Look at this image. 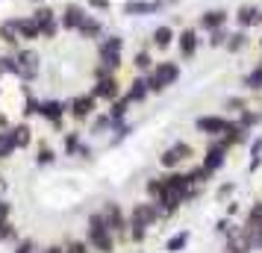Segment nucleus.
Wrapping results in <instances>:
<instances>
[{
    "label": "nucleus",
    "mask_w": 262,
    "mask_h": 253,
    "mask_svg": "<svg viewBox=\"0 0 262 253\" xmlns=\"http://www.w3.org/2000/svg\"><path fill=\"white\" fill-rule=\"evenodd\" d=\"M85 236H89V247H92V250H97V253H112L115 250V233L106 227L103 212H95V215L89 218Z\"/></svg>",
    "instance_id": "1"
},
{
    "label": "nucleus",
    "mask_w": 262,
    "mask_h": 253,
    "mask_svg": "<svg viewBox=\"0 0 262 253\" xmlns=\"http://www.w3.org/2000/svg\"><path fill=\"white\" fill-rule=\"evenodd\" d=\"M121 50H124V38H121V36H103L100 41H97V62L118 74L121 62H124Z\"/></svg>",
    "instance_id": "2"
},
{
    "label": "nucleus",
    "mask_w": 262,
    "mask_h": 253,
    "mask_svg": "<svg viewBox=\"0 0 262 253\" xmlns=\"http://www.w3.org/2000/svg\"><path fill=\"white\" fill-rule=\"evenodd\" d=\"M33 18H36L38 30H41V38L50 41V38H56L62 33V24H59V12L50 6V3H38L36 9H33Z\"/></svg>",
    "instance_id": "3"
},
{
    "label": "nucleus",
    "mask_w": 262,
    "mask_h": 253,
    "mask_svg": "<svg viewBox=\"0 0 262 253\" xmlns=\"http://www.w3.org/2000/svg\"><path fill=\"white\" fill-rule=\"evenodd\" d=\"M227 153H230V145H227L224 139H212L209 147H206V153H203V159H201V165L215 174V171H221L227 165Z\"/></svg>",
    "instance_id": "4"
},
{
    "label": "nucleus",
    "mask_w": 262,
    "mask_h": 253,
    "mask_svg": "<svg viewBox=\"0 0 262 253\" xmlns=\"http://www.w3.org/2000/svg\"><path fill=\"white\" fill-rule=\"evenodd\" d=\"M97 103H100V100H97L92 91L77 95V97H71V103H68V115H71L74 121H89V118H95Z\"/></svg>",
    "instance_id": "5"
},
{
    "label": "nucleus",
    "mask_w": 262,
    "mask_h": 253,
    "mask_svg": "<svg viewBox=\"0 0 262 253\" xmlns=\"http://www.w3.org/2000/svg\"><path fill=\"white\" fill-rule=\"evenodd\" d=\"M127 218H130V224H139V227H154L156 221L162 218V212H159V206L154 200H142V203L133 206Z\"/></svg>",
    "instance_id": "6"
},
{
    "label": "nucleus",
    "mask_w": 262,
    "mask_h": 253,
    "mask_svg": "<svg viewBox=\"0 0 262 253\" xmlns=\"http://www.w3.org/2000/svg\"><path fill=\"white\" fill-rule=\"evenodd\" d=\"M191 145H186V142H177V145H171L168 150H162V156H159V165L165 171H177L186 159H191Z\"/></svg>",
    "instance_id": "7"
},
{
    "label": "nucleus",
    "mask_w": 262,
    "mask_h": 253,
    "mask_svg": "<svg viewBox=\"0 0 262 253\" xmlns=\"http://www.w3.org/2000/svg\"><path fill=\"white\" fill-rule=\"evenodd\" d=\"M177 48H180V59L189 62L198 56V48H201V36H198V27H183L177 33Z\"/></svg>",
    "instance_id": "8"
},
{
    "label": "nucleus",
    "mask_w": 262,
    "mask_h": 253,
    "mask_svg": "<svg viewBox=\"0 0 262 253\" xmlns=\"http://www.w3.org/2000/svg\"><path fill=\"white\" fill-rule=\"evenodd\" d=\"M92 95H95L97 100H103V103H112V100H118V97L124 95L118 74H115V77H106V80H95V83H92Z\"/></svg>",
    "instance_id": "9"
},
{
    "label": "nucleus",
    "mask_w": 262,
    "mask_h": 253,
    "mask_svg": "<svg viewBox=\"0 0 262 253\" xmlns=\"http://www.w3.org/2000/svg\"><path fill=\"white\" fill-rule=\"evenodd\" d=\"M227 127H230V118H224V115H201L194 121V130L209 135V139H221Z\"/></svg>",
    "instance_id": "10"
},
{
    "label": "nucleus",
    "mask_w": 262,
    "mask_h": 253,
    "mask_svg": "<svg viewBox=\"0 0 262 253\" xmlns=\"http://www.w3.org/2000/svg\"><path fill=\"white\" fill-rule=\"evenodd\" d=\"M103 221H106V227L112 229L115 236H121V233H127V229H130V218L124 215V209H121L115 200L103 203Z\"/></svg>",
    "instance_id": "11"
},
{
    "label": "nucleus",
    "mask_w": 262,
    "mask_h": 253,
    "mask_svg": "<svg viewBox=\"0 0 262 253\" xmlns=\"http://www.w3.org/2000/svg\"><path fill=\"white\" fill-rule=\"evenodd\" d=\"M85 6H80V3H65L62 6V12H59V24L65 33H77L80 30V24L85 21Z\"/></svg>",
    "instance_id": "12"
},
{
    "label": "nucleus",
    "mask_w": 262,
    "mask_h": 253,
    "mask_svg": "<svg viewBox=\"0 0 262 253\" xmlns=\"http://www.w3.org/2000/svg\"><path fill=\"white\" fill-rule=\"evenodd\" d=\"M68 115V103L62 100H41L38 103V118H45L48 124H53V130L62 127V118Z\"/></svg>",
    "instance_id": "13"
},
{
    "label": "nucleus",
    "mask_w": 262,
    "mask_h": 253,
    "mask_svg": "<svg viewBox=\"0 0 262 253\" xmlns=\"http://www.w3.org/2000/svg\"><path fill=\"white\" fill-rule=\"evenodd\" d=\"M227 21H230V12H227V9H203V12L198 15V30L212 33L218 27H227Z\"/></svg>",
    "instance_id": "14"
},
{
    "label": "nucleus",
    "mask_w": 262,
    "mask_h": 253,
    "mask_svg": "<svg viewBox=\"0 0 262 253\" xmlns=\"http://www.w3.org/2000/svg\"><path fill=\"white\" fill-rule=\"evenodd\" d=\"M162 6H165V0H127L121 6V12L136 18V15H156Z\"/></svg>",
    "instance_id": "15"
},
{
    "label": "nucleus",
    "mask_w": 262,
    "mask_h": 253,
    "mask_svg": "<svg viewBox=\"0 0 262 253\" xmlns=\"http://www.w3.org/2000/svg\"><path fill=\"white\" fill-rule=\"evenodd\" d=\"M259 9L262 6H256V3H242L236 9V15H233V21H236L238 30H250V27L259 24Z\"/></svg>",
    "instance_id": "16"
},
{
    "label": "nucleus",
    "mask_w": 262,
    "mask_h": 253,
    "mask_svg": "<svg viewBox=\"0 0 262 253\" xmlns=\"http://www.w3.org/2000/svg\"><path fill=\"white\" fill-rule=\"evenodd\" d=\"M154 74L159 77V83L165 85V88H171V85L180 80V62H174V59L156 62V65H154Z\"/></svg>",
    "instance_id": "17"
},
{
    "label": "nucleus",
    "mask_w": 262,
    "mask_h": 253,
    "mask_svg": "<svg viewBox=\"0 0 262 253\" xmlns=\"http://www.w3.org/2000/svg\"><path fill=\"white\" fill-rule=\"evenodd\" d=\"M77 36L83 38V41H100L103 38V21L97 15H85V21L80 24Z\"/></svg>",
    "instance_id": "18"
},
{
    "label": "nucleus",
    "mask_w": 262,
    "mask_h": 253,
    "mask_svg": "<svg viewBox=\"0 0 262 253\" xmlns=\"http://www.w3.org/2000/svg\"><path fill=\"white\" fill-rule=\"evenodd\" d=\"M21 33H18V27H15V18H6V21H0V44H6L9 50H18L21 48Z\"/></svg>",
    "instance_id": "19"
},
{
    "label": "nucleus",
    "mask_w": 262,
    "mask_h": 253,
    "mask_svg": "<svg viewBox=\"0 0 262 253\" xmlns=\"http://www.w3.org/2000/svg\"><path fill=\"white\" fill-rule=\"evenodd\" d=\"M15 27H18V33H21L24 41H38V38H41V30H38L33 15H18V18H15Z\"/></svg>",
    "instance_id": "20"
},
{
    "label": "nucleus",
    "mask_w": 262,
    "mask_h": 253,
    "mask_svg": "<svg viewBox=\"0 0 262 253\" xmlns=\"http://www.w3.org/2000/svg\"><path fill=\"white\" fill-rule=\"evenodd\" d=\"M174 41H177V33H174V27H168V24L156 27L154 33H150V44H154L156 50H168Z\"/></svg>",
    "instance_id": "21"
},
{
    "label": "nucleus",
    "mask_w": 262,
    "mask_h": 253,
    "mask_svg": "<svg viewBox=\"0 0 262 253\" xmlns=\"http://www.w3.org/2000/svg\"><path fill=\"white\" fill-rule=\"evenodd\" d=\"M147 95H150V88H147V80H144V77L130 80V85L124 88V97H127L130 103H144V100H147Z\"/></svg>",
    "instance_id": "22"
},
{
    "label": "nucleus",
    "mask_w": 262,
    "mask_h": 253,
    "mask_svg": "<svg viewBox=\"0 0 262 253\" xmlns=\"http://www.w3.org/2000/svg\"><path fill=\"white\" fill-rule=\"evenodd\" d=\"M242 236L248 239L250 250H262V227L256 224V221H250V218H245V224H242Z\"/></svg>",
    "instance_id": "23"
},
{
    "label": "nucleus",
    "mask_w": 262,
    "mask_h": 253,
    "mask_svg": "<svg viewBox=\"0 0 262 253\" xmlns=\"http://www.w3.org/2000/svg\"><path fill=\"white\" fill-rule=\"evenodd\" d=\"M133 103L130 100H127V97L121 95L118 100H112V103H109V118H112V130H115V127H121V124H124V118H127V109H130Z\"/></svg>",
    "instance_id": "24"
},
{
    "label": "nucleus",
    "mask_w": 262,
    "mask_h": 253,
    "mask_svg": "<svg viewBox=\"0 0 262 253\" xmlns=\"http://www.w3.org/2000/svg\"><path fill=\"white\" fill-rule=\"evenodd\" d=\"M248 135H250V130H245L238 121H230V127L224 130V135H221V139H224L230 147H236V145H245V142H248Z\"/></svg>",
    "instance_id": "25"
},
{
    "label": "nucleus",
    "mask_w": 262,
    "mask_h": 253,
    "mask_svg": "<svg viewBox=\"0 0 262 253\" xmlns=\"http://www.w3.org/2000/svg\"><path fill=\"white\" fill-rule=\"evenodd\" d=\"M12 53L18 56L21 68H33V71H38V65H41V56H38L33 48H18V50H12Z\"/></svg>",
    "instance_id": "26"
},
{
    "label": "nucleus",
    "mask_w": 262,
    "mask_h": 253,
    "mask_svg": "<svg viewBox=\"0 0 262 253\" xmlns=\"http://www.w3.org/2000/svg\"><path fill=\"white\" fill-rule=\"evenodd\" d=\"M250 44V36H248V30H236V33H230V38H227V44L224 48L230 50V53H242V50Z\"/></svg>",
    "instance_id": "27"
},
{
    "label": "nucleus",
    "mask_w": 262,
    "mask_h": 253,
    "mask_svg": "<svg viewBox=\"0 0 262 253\" xmlns=\"http://www.w3.org/2000/svg\"><path fill=\"white\" fill-rule=\"evenodd\" d=\"M9 130H12V135H15V145L21 147V150L33 145V130H30V124H12Z\"/></svg>",
    "instance_id": "28"
},
{
    "label": "nucleus",
    "mask_w": 262,
    "mask_h": 253,
    "mask_svg": "<svg viewBox=\"0 0 262 253\" xmlns=\"http://www.w3.org/2000/svg\"><path fill=\"white\" fill-rule=\"evenodd\" d=\"M154 56H150V50H136L133 53V68L139 74H147V71H154Z\"/></svg>",
    "instance_id": "29"
},
{
    "label": "nucleus",
    "mask_w": 262,
    "mask_h": 253,
    "mask_svg": "<svg viewBox=\"0 0 262 253\" xmlns=\"http://www.w3.org/2000/svg\"><path fill=\"white\" fill-rule=\"evenodd\" d=\"M227 253H250V244H248V239L242 236V229H236V233L227 236Z\"/></svg>",
    "instance_id": "30"
},
{
    "label": "nucleus",
    "mask_w": 262,
    "mask_h": 253,
    "mask_svg": "<svg viewBox=\"0 0 262 253\" xmlns=\"http://www.w3.org/2000/svg\"><path fill=\"white\" fill-rule=\"evenodd\" d=\"M0 74H9V77H18L21 74V62H18V56H15L12 50L0 56Z\"/></svg>",
    "instance_id": "31"
},
{
    "label": "nucleus",
    "mask_w": 262,
    "mask_h": 253,
    "mask_svg": "<svg viewBox=\"0 0 262 253\" xmlns=\"http://www.w3.org/2000/svg\"><path fill=\"white\" fill-rule=\"evenodd\" d=\"M242 85H245L248 91H262V65L259 62H256V68H250V71L245 74Z\"/></svg>",
    "instance_id": "32"
},
{
    "label": "nucleus",
    "mask_w": 262,
    "mask_h": 253,
    "mask_svg": "<svg viewBox=\"0 0 262 253\" xmlns=\"http://www.w3.org/2000/svg\"><path fill=\"white\" fill-rule=\"evenodd\" d=\"M189 239H191L189 229H180V233H174V236L165 241V250H168V253H180L186 244H189Z\"/></svg>",
    "instance_id": "33"
},
{
    "label": "nucleus",
    "mask_w": 262,
    "mask_h": 253,
    "mask_svg": "<svg viewBox=\"0 0 262 253\" xmlns=\"http://www.w3.org/2000/svg\"><path fill=\"white\" fill-rule=\"evenodd\" d=\"M15 150H18V145H15L12 130H0V159H9Z\"/></svg>",
    "instance_id": "34"
},
{
    "label": "nucleus",
    "mask_w": 262,
    "mask_h": 253,
    "mask_svg": "<svg viewBox=\"0 0 262 253\" xmlns=\"http://www.w3.org/2000/svg\"><path fill=\"white\" fill-rule=\"evenodd\" d=\"M238 124H242V127H245V130H253V127H256V124H259V121H262V115H259V112H256V109H242V112H238Z\"/></svg>",
    "instance_id": "35"
},
{
    "label": "nucleus",
    "mask_w": 262,
    "mask_h": 253,
    "mask_svg": "<svg viewBox=\"0 0 262 253\" xmlns=\"http://www.w3.org/2000/svg\"><path fill=\"white\" fill-rule=\"evenodd\" d=\"M80 147H83L80 130H71V133H65V153H68V156H77V153H80Z\"/></svg>",
    "instance_id": "36"
},
{
    "label": "nucleus",
    "mask_w": 262,
    "mask_h": 253,
    "mask_svg": "<svg viewBox=\"0 0 262 253\" xmlns=\"http://www.w3.org/2000/svg\"><path fill=\"white\" fill-rule=\"evenodd\" d=\"M262 165V139H256V142H250V162H248V171L253 174V171Z\"/></svg>",
    "instance_id": "37"
},
{
    "label": "nucleus",
    "mask_w": 262,
    "mask_h": 253,
    "mask_svg": "<svg viewBox=\"0 0 262 253\" xmlns=\"http://www.w3.org/2000/svg\"><path fill=\"white\" fill-rule=\"evenodd\" d=\"M227 38H230V30H227V27H218V30H212V33H209V38H206V41H209V48H224Z\"/></svg>",
    "instance_id": "38"
},
{
    "label": "nucleus",
    "mask_w": 262,
    "mask_h": 253,
    "mask_svg": "<svg viewBox=\"0 0 262 253\" xmlns=\"http://www.w3.org/2000/svg\"><path fill=\"white\" fill-rule=\"evenodd\" d=\"M189 177H191V182H194V186H206V182L212 180V171H206L203 165H198V168L189 171Z\"/></svg>",
    "instance_id": "39"
},
{
    "label": "nucleus",
    "mask_w": 262,
    "mask_h": 253,
    "mask_svg": "<svg viewBox=\"0 0 262 253\" xmlns=\"http://www.w3.org/2000/svg\"><path fill=\"white\" fill-rule=\"evenodd\" d=\"M56 162V150L48 145H41L38 147V156H36V165H53Z\"/></svg>",
    "instance_id": "40"
},
{
    "label": "nucleus",
    "mask_w": 262,
    "mask_h": 253,
    "mask_svg": "<svg viewBox=\"0 0 262 253\" xmlns=\"http://www.w3.org/2000/svg\"><path fill=\"white\" fill-rule=\"evenodd\" d=\"M144 192H147L150 200H156V194L162 192V177H150V180L144 182Z\"/></svg>",
    "instance_id": "41"
},
{
    "label": "nucleus",
    "mask_w": 262,
    "mask_h": 253,
    "mask_svg": "<svg viewBox=\"0 0 262 253\" xmlns=\"http://www.w3.org/2000/svg\"><path fill=\"white\" fill-rule=\"evenodd\" d=\"M92 130H95V133L112 130V118H109V112H106V115H97V112H95V124H92Z\"/></svg>",
    "instance_id": "42"
},
{
    "label": "nucleus",
    "mask_w": 262,
    "mask_h": 253,
    "mask_svg": "<svg viewBox=\"0 0 262 253\" xmlns=\"http://www.w3.org/2000/svg\"><path fill=\"white\" fill-rule=\"evenodd\" d=\"M144 80H147V88H150V95H162V91H165V85L159 83V77H156L154 71L144 74Z\"/></svg>",
    "instance_id": "43"
},
{
    "label": "nucleus",
    "mask_w": 262,
    "mask_h": 253,
    "mask_svg": "<svg viewBox=\"0 0 262 253\" xmlns=\"http://www.w3.org/2000/svg\"><path fill=\"white\" fill-rule=\"evenodd\" d=\"M65 253H89V241H77V239H71L68 244H65Z\"/></svg>",
    "instance_id": "44"
},
{
    "label": "nucleus",
    "mask_w": 262,
    "mask_h": 253,
    "mask_svg": "<svg viewBox=\"0 0 262 253\" xmlns=\"http://www.w3.org/2000/svg\"><path fill=\"white\" fill-rule=\"evenodd\" d=\"M130 130H133L130 124H121V127H115V130H112V133H115V135H112V145H118V142H124V139L130 135Z\"/></svg>",
    "instance_id": "45"
},
{
    "label": "nucleus",
    "mask_w": 262,
    "mask_h": 253,
    "mask_svg": "<svg viewBox=\"0 0 262 253\" xmlns=\"http://www.w3.org/2000/svg\"><path fill=\"white\" fill-rule=\"evenodd\" d=\"M9 239H15L12 221H0V241H9Z\"/></svg>",
    "instance_id": "46"
},
{
    "label": "nucleus",
    "mask_w": 262,
    "mask_h": 253,
    "mask_svg": "<svg viewBox=\"0 0 262 253\" xmlns=\"http://www.w3.org/2000/svg\"><path fill=\"white\" fill-rule=\"evenodd\" d=\"M227 109H230V112H242V109H248V100H245V97H230V100H227Z\"/></svg>",
    "instance_id": "47"
},
{
    "label": "nucleus",
    "mask_w": 262,
    "mask_h": 253,
    "mask_svg": "<svg viewBox=\"0 0 262 253\" xmlns=\"http://www.w3.org/2000/svg\"><path fill=\"white\" fill-rule=\"evenodd\" d=\"M92 77H95V80H106V77H115V71L97 62V65H95V71H92Z\"/></svg>",
    "instance_id": "48"
},
{
    "label": "nucleus",
    "mask_w": 262,
    "mask_h": 253,
    "mask_svg": "<svg viewBox=\"0 0 262 253\" xmlns=\"http://www.w3.org/2000/svg\"><path fill=\"white\" fill-rule=\"evenodd\" d=\"M15 253H36V241L33 239H21L15 244Z\"/></svg>",
    "instance_id": "49"
},
{
    "label": "nucleus",
    "mask_w": 262,
    "mask_h": 253,
    "mask_svg": "<svg viewBox=\"0 0 262 253\" xmlns=\"http://www.w3.org/2000/svg\"><path fill=\"white\" fill-rule=\"evenodd\" d=\"M89 9H95V12H109V9H112V0H89Z\"/></svg>",
    "instance_id": "50"
},
{
    "label": "nucleus",
    "mask_w": 262,
    "mask_h": 253,
    "mask_svg": "<svg viewBox=\"0 0 262 253\" xmlns=\"http://www.w3.org/2000/svg\"><path fill=\"white\" fill-rule=\"evenodd\" d=\"M248 218H250V221H256V224H259V227H262V200H256V203L250 206Z\"/></svg>",
    "instance_id": "51"
},
{
    "label": "nucleus",
    "mask_w": 262,
    "mask_h": 253,
    "mask_svg": "<svg viewBox=\"0 0 262 253\" xmlns=\"http://www.w3.org/2000/svg\"><path fill=\"white\" fill-rule=\"evenodd\" d=\"M233 189H236V186H233V182H224V186H221V189H218V192H215V197H218V200H227V197H230V194H233Z\"/></svg>",
    "instance_id": "52"
},
{
    "label": "nucleus",
    "mask_w": 262,
    "mask_h": 253,
    "mask_svg": "<svg viewBox=\"0 0 262 253\" xmlns=\"http://www.w3.org/2000/svg\"><path fill=\"white\" fill-rule=\"evenodd\" d=\"M215 229H218V233H221V236H230V233H236V229L230 227V218H221V221H218V224H215Z\"/></svg>",
    "instance_id": "53"
},
{
    "label": "nucleus",
    "mask_w": 262,
    "mask_h": 253,
    "mask_svg": "<svg viewBox=\"0 0 262 253\" xmlns=\"http://www.w3.org/2000/svg\"><path fill=\"white\" fill-rule=\"evenodd\" d=\"M9 215H12V206H9V200L0 197V221H9Z\"/></svg>",
    "instance_id": "54"
},
{
    "label": "nucleus",
    "mask_w": 262,
    "mask_h": 253,
    "mask_svg": "<svg viewBox=\"0 0 262 253\" xmlns=\"http://www.w3.org/2000/svg\"><path fill=\"white\" fill-rule=\"evenodd\" d=\"M77 156H83V159H92V147H89V145H83V147H80V153H77Z\"/></svg>",
    "instance_id": "55"
},
{
    "label": "nucleus",
    "mask_w": 262,
    "mask_h": 253,
    "mask_svg": "<svg viewBox=\"0 0 262 253\" xmlns=\"http://www.w3.org/2000/svg\"><path fill=\"white\" fill-rule=\"evenodd\" d=\"M9 127H12V124H9V118H6V115L0 112V130H9Z\"/></svg>",
    "instance_id": "56"
},
{
    "label": "nucleus",
    "mask_w": 262,
    "mask_h": 253,
    "mask_svg": "<svg viewBox=\"0 0 262 253\" xmlns=\"http://www.w3.org/2000/svg\"><path fill=\"white\" fill-rule=\"evenodd\" d=\"M41 253H65V247H59V244H50L48 250H41Z\"/></svg>",
    "instance_id": "57"
},
{
    "label": "nucleus",
    "mask_w": 262,
    "mask_h": 253,
    "mask_svg": "<svg viewBox=\"0 0 262 253\" xmlns=\"http://www.w3.org/2000/svg\"><path fill=\"white\" fill-rule=\"evenodd\" d=\"M236 212H238V206H236V203H227V218H233Z\"/></svg>",
    "instance_id": "58"
},
{
    "label": "nucleus",
    "mask_w": 262,
    "mask_h": 253,
    "mask_svg": "<svg viewBox=\"0 0 262 253\" xmlns=\"http://www.w3.org/2000/svg\"><path fill=\"white\" fill-rule=\"evenodd\" d=\"M3 192H6V180L0 177V197H3Z\"/></svg>",
    "instance_id": "59"
},
{
    "label": "nucleus",
    "mask_w": 262,
    "mask_h": 253,
    "mask_svg": "<svg viewBox=\"0 0 262 253\" xmlns=\"http://www.w3.org/2000/svg\"><path fill=\"white\" fill-rule=\"evenodd\" d=\"M256 44H259V50H262V36H259V41H256Z\"/></svg>",
    "instance_id": "60"
},
{
    "label": "nucleus",
    "mask_w": 262,
    "mask_h": 253,
    "mask_svg": "<svg viewBox=\"0 0 262 253\" xmlns=\"http://www.w3.org/2000/svg\"><path fill=\"white\" fill-rule=\"evenodd\" d=\"M259 24H262V9H259Z\"/></svg>",
    "instance_id": "61"
},
{
    "label": "nucleus",
    "mask_w": 262,
    "mask_h": 253,
    "mask_svg": "<svg viewBox=\"0 0 262 253\" xmlns=\"http://www.w3.org/2000/svg\"><path fill=\"white\" fill-rule=\"evenodd\" d=\"M38 3H45V0H36V6H38Z\"/></svg>",
    "instance_id": "62"
},
{
    "label": "nucleus",
    "mask_w": 262,
    "mask_h": 253,
    "mask_svg": "<svg viewBox=\"0 0 262 253\" xmlns=\"http://www.w3.org/2000/svg\"><path fill=\"white\" fill-rule=\"evenodd\" d=\"M259 65H262V59H259Z\"/></svg>",
    "instance_id": "63"
}]
</instances>
